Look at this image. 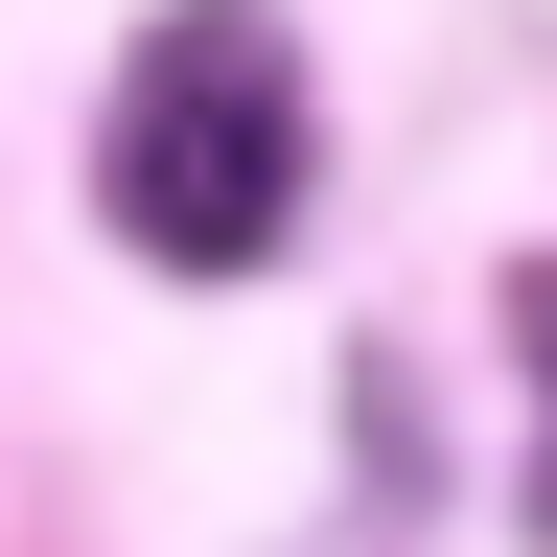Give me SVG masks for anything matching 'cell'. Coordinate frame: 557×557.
Instances as JSON below:
<instances>
[{"label": "cell", "mask_w": 557, "mask_h": 557, "mask_svg": "<svg viewBox=\"0 0 557 557\" xmlns=\"http://www.w3.org/2000/svg\"><path fill=\"white\" fill-rule=\"evenodd\" d=\"M94 209L163 278H256L302 233V47L256 24V0H186V24H139L116 70V139H94Z\"/></svg>", "instance_id": "1"}, {"label": "cell", "mask_w": 557, "mask_h": 557, "mask_svg": "<svg viewBox=\"0 0 557 557\" xmlns=\"http://www.w3.org/2000/svg\"><path fill=\"white\" fill-rule=\"evenodd\" d=\"M534 348H557V278H534Z\"/></svg>", "instance_id": "2"}]
</instances>
